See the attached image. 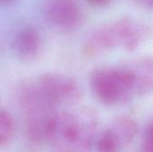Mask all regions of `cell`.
Returning a JSON list of instances; mask_svg holds the SVG:
<instances>
[{
	"mask_svg": "<svg viewBox=\"0 0 153 152\" xmlns=\"http://www.w3.org/2000/svg\"><path fill=\"white\" fill-rule=\"evenodd\" d=\"M98 125V115L90 108L77 113L54 112L47 142L51 144L52 152H90Z\"/></svg>",
	"mask_w": 153,
	"mask_h": 152,
	"instance_id": "cell-1",
	"label": "cell"
},
{
	"mask_svg": "<svg viewBox=\"0 0 153 152\" xmlns=\"http://www.w3.org/2000/svg\"><path fill=\"white\" fill-rule=\"evenodd\" d=\"M91 87L96 99L107 106L124 104L136 97L134 82L128 63L95 69Z\"/></svg>",
	"mask_w": 153,
	"mask_h": 152,
	"instance_id": "cell-2",
	"label": "cell"
},
{
	"mask_svg": "<svg viewBox=\"0 0 153 152\" xmlns=\"http://www.w3.org/2000/svg\"><path fill=\"white\" fill-rule=\"evenodd\" d=\"M35 83L45 99L53 106L75 105L82 96V88L78 82L63 73H43Z\"/></svg>",
	"mask_w": 153,
	"mask_h": 152,
	"instance_id": "cell-3",
	"label": "cell"
},
{
	"mask_svg": "<svg viewBox=\"0 0 153 152\" xmlns=\"http://www.w3.org/2000/svg\"><path fill=\"white\" fill-rule=\"evenodd\" d=\"M46 21L60 31H73L82 22V10L77 0H47L43 6Z\"/></svg>",
	"mask_w": 153,
	"mask_h": 152,
	"instance_id": "cell-4",
	"label": "cell"
},
{
	"mask_svg": "<svg viewBox=\"0 0 153 152\" xmlns=\"http://www.w3.org/2000/svg\"><path fill=\"white\" fill-rule=\"evenodd\" d=\"M116 48L119 47L126 51L137 49L150 36L149 26L139 20L124 16L108 23Z\"/></svg>",
	"mask_w": 153,
	"mask_h": 152,
	"instance_id": "cell-5",
	"label": "cell"
},
{
	"mask_svg": "<svg viewBox=\"0 0 153 152\" xmlns=\"http://www.w3.org/2000/svg\"><path fill=\"white\" fill-rule=\"evenodd\" d=\"M43 47L39 31L31 25L19 29L12 41V48L15 56L23 62H31L40 54Z\"/></svg>",
	"mask_w": 153,
	"mask_h": 152,
	"instance_id": "cell-6",
	"label": "cell"
},
{
	"mask_svg": "<svg viewBox=\"0 0 153 152\" xmlns=\"http://www.w3.org/2000/svg\"><path fill=\"white\" fill-rule=\"evenodd\" d=\"M127 63L133 74L136 97H142L151 93L153 88V62L152 57H139Z\"/></svg>",
	"mask_w": 153,
	"mask_h": 152,
	"instance_id": "cell-7",
	"label": "cell"
},
{
	"mask_svg": "<svg viewBox=\"0 0 153 152\" xmlns=\"http://www.w3.org/2000/svg\"><path fill=\"white\" fill-rule=\"evenodd\" d=\"M119 126L111 122L95 140L97 152H122V150L129 145V142Z\"/></svg>",
	"mask_w": 153,
	"mask_h": 152,
	"instance_id": "cell-8",
	"label": "cell"
},
{
	"mask_svg": "<svg viewBox=\"0 0 153 152\" xmlns=\"http://www.w3.org/2000/svg\"><path fill=\"white\" fill-rule=\"evenodd\" d=\"M15 133V123L13 116L6 110H0V147L6 146Z\"/></svg>",
	"mask_w": 153,
	"mask_h": 152,
	"instance_id": "cell-9",
	"label": "cell"
},
{
	"mask_svg": "<svg viewBox=\"0 0 153 152\" xmlns=\"http://www.w3.org/2000/svg\"><path fill=\"white\" fill-rule=\"evenodd\" d=\"M142 151L143 152H152V126L151 123L145 129Z\"/></svg>",
	"mask_w": 153,
	"mask_h": 152,
	"instance_id": "cell-10",
	"label": "cell"
},
{
	"mask_svg": "<svg viewBox=\"0 0 153 152\" xmlns=\"http://www.w3.org/2000/svg\"><path fill=\"white\" fill-rule=\"evenodd\" d=\"M112 1L113 0H88V2H90L92 5L95 6H105Z\"/></svg>",
	"mask_w": 153,
	"mask_h": 152,
	"instance_id": "cell-11",
	"label": "cell"
},
{
	"mask_svg": "<svg viewBox=\"0 0 153 152\" xmlns=\"http://www.w3.org/2000/svg\"><path fill=\"white\" fill-rule=\"evenodd\" d=\"M136 3H138L139 4L144 6V7H152V6L153 0H134Z\"/></svg>",
	"mask_w": 153,
	"mask_h": 152,
	"instance_id": "cell-12",
	"label": "cell"
},
{
	"mask_svg": "<svg viewBox=\"0 0 153 152\" xmlns=\"http://www.w3.org/2000/svg\"><path fill=\"white\" fill-rule=\"evenodd\" d=\"M13 1H14V0H0V3H2V4H8V3L13 2Z\"/></svg>",
	"mask_w": 153,
	"mask_h": 152,
	"instance_id": "cell-13",
	"label": "cell"
}]
</instances>
